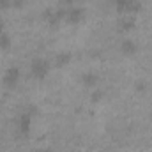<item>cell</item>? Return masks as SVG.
I'll return each mask as SVG.
<instances>
[{
  "label": "cell",
  "instance_id": "1",
  "mask_svg": "<svg viewBox=\"0 0 152 152\" xmlns=\"http://www.w3.org/2000/svg\"><path fill=\"white\" fill-rule=\"evenodd\" d=\"M124 51H126V53L134 51V42H124Z\"/></svg>",
  "mask_w": 152,
  "mask_h": 152
}]
</instances>
